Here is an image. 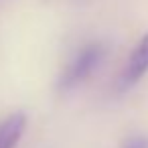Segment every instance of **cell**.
Masks as SVG:
<instances>
[{
  "label": "cell",
  "instance_id": "cell-1",
  "mask_svg": "<svg viewBox=\"0 0 148 148\" xmlns=\"http://www.w3.org/2000/svg\"><path fill=\"white\" fill-rule=\"evenodd\" d=\"M103 57H106L103 45H99V43H89V45H85V47L75 55V59L65 67V71L61 73L59 83H57L59 91H71V89H75L77 85H81V83L101 65Z\"/></svg>",
  "mask_w": 148,
  "mask_h": 148
},
{
  "label": "cell",
  "instance_id": "cell-2",
  "mask_svg": "<svg viewBox=\"0 0 148 148\" xmlns=\"http://www.w3.org/2000/svg\"><path fill=\"white\" fill-rule=\"evenodd\" d=\"M148 73V33L138 41L132 55L128 57L122 73H120V87L130 89Z\"/></svg>",
  "mask_w": 148,
  "mask_h": 148
},
{
  "label": "cell",
  "instance_id": "cell-3",
  "mask_svg": "<svg viewBox=\"0 0 148 148\" xmlns=\"http://www.w3.org/2000/svg\"><path fill=\"white\" fill-rule=\"evenodd\" d=\"M27 130V114L14 112L0 124V148H16Z\"/></svg>",
  "mask_w": 148,
  "mask_h": 148
},
{
  "label": "cell",
  "instance_id": "cell-4",
  "mask_svg": "<svg viewBox=\"0 0 148 148\" xmlns=\"http://www.w3.org/2000/svg\"><path fill=\"white\" fill-rule=\"evenodd\" d=\"M120 148H148V136L146 134H136V136H130L122 142Z\"/></svg>",
  "mask_w": 148,
  "mask_h": 148
}]
</instances>
